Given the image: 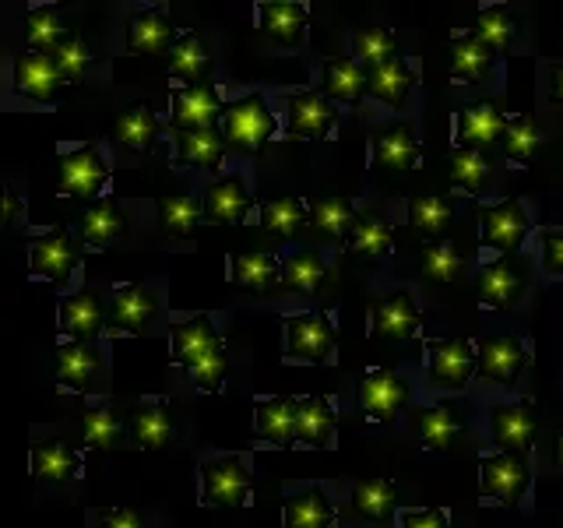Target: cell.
<instances>
[{
    "label": "cell",
    "instance_id": "6da1fadb",
    "mask_svg": "<svg viewBox=\"0 0 563 528\" xmlns=\"http://www.w3.org/2000/svg\"><path fill=\"white\" fill-rule=\"evenodd\" d=\"M222 131L225 141L240 152H254L264 141H272L275 134V117L268 110V102L261 96H243L225 110L222 117Z\"/></svg>",
    "mask_w": 563,
    "mask_h": 528
},
{
    "label": "cell",
    "instance_id": "7a4b0ae2",
    "mask_svg": "<svg viewBox=\"0 0 563 528\" xmlns=\"http://www.w3.org/2000/svg\"><path fill=\"white\" fill-rule=\"evenodd\" d=\"M334 349V324L321 314H299L286 321V356L292 363H328Z\"/></svg>",
    "mask_w": 563,
    "mask_h": 528
},
{
    "label": "cell",
    "instance_id": "3957f363",
    "mask_svg": "<svg viewBox=\"0 0 563 528\" xmlns=\"http://www.w3.org/2000/svg\"><path fill=\"white\" fill-rule=\"evenodd\" d=\"M205 483V504L208 507H243L246 493H251V472H246L243 458L236 454H219L205 462L201 469Z\"/></svg>",
    "mask_w": 563,
    "mask_h": 528
},
{
    "label": "cell",
    "instance_id": "277c9868",
    "mask_svg": "<svg viewBox=\"0 0 563 528\" xmlns=\"http://www.w3.org/2000/svg\"><path fill=\"white\" fill-rule=\"evenodd\" d=\"M528 480L532 472H528V458L521 451H497L483 458V490L504 507H515L525 497Z\"/></svg>",
    "mask_w": 563,
    "mask_h": 528
},
{
    "label": "cell",
    "instance_id": "5b68a950",
    "mask_svg": "<svg viewBox=\"0 0 563 528\" xmlns=\"http://www.w3.org/2000/svg\"><path fill=\"white\" fill-rule=\"evenodd\" d=\"M409 402V381H405L398 370L391 366H377L360 381V405L366 409L369 419L387 422L401 413V405Z\"/></svg>",
    "mask_w": 563,
    "mask_h": 528
},
{
    "label": "cell",
    "instance_id": "8992f818",
    "mask_svg": "<svg viewBox=\"0 0 563 528\" xmlns=\"http://www.w3.org/2000/svg\"><path fill=\"white\" fill-rule=\"evenodd\" d=\"M427 352H430V381L440 387H451V392L465 387L472 370L479 366V356H475L468 339H430Z\"/></svg>",
    "mask_w": 563,
    "mask_h": 528
},
{
    "label": "cell",
    "instance_id": "52a82bcc",
    "mask_svg": "<svg viewBox=\"0 0 563 528\" xmlns=\"http://www.w3.org/2000/svg\"><path fill=\"white\" fill-rule=\"evenodd\" d=\"M106 180H110V169H106V163L92 145H81V148L64 155L60 187H64L67 198H78V201L96 198V194L106 187Z\"/></svg>",
    "mask_w": 563,
    "mask_h": 528
},
{
    "label": "cell",
    "instance_id": "ba28073f",
    "mask_svg": "<svg viewBox=\"0 0 563 528\" xmlns=\"http://www.w3.org/2000/svg\"><path fill=\"white\" fill-rule=\"evenodd\" d=\"M528 363V349L518 334H483L479 339V374L486 381L510 384Z\"/></svg>",
    "mask_w": 563,
    "mask_h": 528
},
{
    "label": "cell",
    "instance_id": "9c48e42d",
    "mask_svg": "<svg viewBox=\"0 0 563 528\" xmlns=\"http://www.w3.org/2000/svg\"><path fill=\"white\" fill-rule=\"evenodd\" d=\"M334 106L328 96L310 92V88H299V92H289V138L307 141V138H324L334 123Z\"/></svg>",
    "mask_w": 563,
    "mask_h": 528
},
{
    "label": "cell",
    "instance_id": "30bf717a",
    "mask_svg": "<svg viewBox=\"0 0 563 528\" xmlns=\"http://www.w3.org/2000/svg\"><path fill=\"white\" fill-rule=\"evenodd\" d=\"M489 430L500 451H528L536 437V409L532 402H515V405H493L489 409Z\"/></svg>",
    "mask_w": 563,
    "mask_h": 528
},
{
    "label": "cell",
    "instance_id": "8fae6325",
    "mask_svg": "<svg viewBox=\"0 0 563 528\" xmlns=\"http://www.w3.org/2000/svg\"><path fill=\"white\" fill-rule=\"evenodd\" d=\"M525 233H528V216H525L521 201L507 198V201L483 211V237L493 251H500L504 257L518 251Z\"/></svg>",
    "mask_w": 563,
    "mask_h": 528
},
{
    "label": "cell",
    "instance_id": "7c38bea8",
    "mask_svg": "<svg viewBox=\"0 0 563 528\" xmlns=\"http://www.w3.org/2000/svg\"><path fill=\"white\" fill-rule=\"evenodd\" d=\"M222 117L219 92L211 85H187L173 96V120L176 131H205L216 128V120Z\"/></svg>",
    "mask_w": 563,
    "mask_h": 528
},
{
    "label": "cell",
    "instance_id": "4fadbf2b",
    "mask_svg": "<svg viewBox=\"0 0 563 528\" xmlns=\"http://www.w3.org/2000/svg\"><path fill=\"white\" fill-rule=\"evenodd\" d=\"M75 264H78V251L64 229H49V233H43L32 243V272L46 282L64 286L67 275L75 272Z\"/></svg>",
    "mask_w": 563,
    "mask_h": 528
},
{
    "label": "cell",
    "instance_id": "5bb4252c",
    "mask_svg": "<svg viewBox=\"0 0 563 528\" xmlns=\"http://www.w3.org/2000/svg\"><path fill=\"white\" fill-rule=\"evenodd\" d=\"M219 349H222V339H219V331L211 328L208 317H190V321L173 328V356L187 370L205 363L208 356H216Z\"/></svg>",
    "mask_w": 563,
    "mask_h": 528
},
{
    "label": "cell",
    "instance_id": "9a60e30c",
    "mask_svg": "<svg viewBox=\"0 0 563 528\" xmlns=\"http://www.w3.org/2000/svg\"><path fill=\"white\" fill-rule=\"evenodd\" d=\"M525 293V275L521 268L510 257H497L493 264L483 268V278H479V296L489 310H510L518 304V296Z\"/></svg>",
    "mask_w": 563,
    "mask_h": 528
},
{
    "label": "cell",
    "instance_id": "2e32d148",
    "mask_svg": "<svg viewBox=\"0 0 563 528\" xmlns=\"http://www.w3.org/2000/svg\"><path fill=\"white\" fill-rule=\"evenodd\" d=\"M64 85V75L53 64L49 53H22L14 61V88L29 99H53V92Z\"/></svg>",
    "mask_w": 563,
    "mask_h": 528
},
{
    "label": "cell",
    "instance_id": "e0dca14e",
    "mask_svg": "<svg viewBox=\"0 0 563 528\" xmlns=\"http://www.w3.org/2000/svg\"><path fill=\"white\" fill-rule=\"evenodd\" d=\"M416 328H419V310H416L412 296L405 289L384 296L377 304V310H374V339L401 342V339H412Z\"/></svg>",
    "mask_w": 563,
    "mask_h": 528
},
{
    "label": "cell",
    "instance_id": "ac0fdd59",
    "mask_svg": "<svg viewBox=\"0 0 563 528\" xmlns=\"http://www.w3.org/2000/svg\"><path fill=\"white\" fill-rule=\"evenodd\" d=\"M60 331L70 342H85L92 345V339L102 331V304L92 289L75 293L60 304Z\"/></svg>",
    "mask_w": 563,
    "mask_h": 528
},
{
    "label": "cell",
    "instance_id": "d6986e66",
    "mask_svg": "<svg viewBox=\"0 0 563 528\" xmlns=\"http://www.w3.org/2000/svg\"><path fill=\"white\" fill-rule=\"evenodd\" d=\"M504 128L507 120L500 117L497 106H468V110L457 113V148H472L479 152L486 145H493V141L504 138Z\"/></svg>",
    "mask_w": 563,
    "mask_h": 528
},
{
    "label": "cell",
    "instance_id": "ffe728a7",
    "mask_svg": "<svg viewBox=\"0 0 563 528\" xmlns=\"http://www.w3.org/2000/svg\"><path fill=\"white\" fill-rule=\"evenodd\" d=\"M257 18H261V32L268 40L282 43V46H299L307 29V8L303 4H286V0H264L257 4Z\"/></svg>",
    "mask_w": 563,
    "mask_h": 528
},
{
    "label": "cell",
    "instance_id": "44dd1931",
    "mask_svg": "<svg viewBox=\"0 0 563 528\" xmlns=\"http://www.w3.org/2000/svg\"><path fill=\"white\" fill-rule=\"evenodd\" d=\"M173 18L166 11H141L137 18H131L128 25V50L131 53H148V57H158V53H166L169 43H173Z\"/></svg>",
    "mask_w": 563,
    "mask_h": 528
},
{
    "label": "cell",
    "instance_id": "7402d4cb",
    "mask_svg": "<svg viewBox=\"0 0 563 528\" xmlns=\"http://www.w3.org/2000/svg\"><path fill=\"white\" fill-rule=\"evenodd\" d=\"M169 437H173V416H169V405L163 398L145 402L131 416V440H134V448L163 451L169 444Z\"/></svg>",
    "mask_w": 563,
    "mask_h": 528
},
{
    "label": "cell",
    "instance_id": "603a6c76",
    "mask_svg": "<svg viewBox=\"0 0 563 528\" xmlns=\"http://www.w3.org/2000/svg\"><path fill=\"white\" fill-rule=\"evenodd\" d=\"M246 208H251V194H246L240 176H225V180H216L205 190V216L208 222H243Z\"/></svg>",
    "mask_w": 563,
    "mask_h": 528
},
{
    "label": "cell",
    "instance_id": "cb8c5ba5",
    "mask_svg": "<svg viewBox=\"0 0 563 528\" xmlns=\"http://www.w3.org/2000/svg\"><path fill=\"white\" fill-rule=\"evenodd\" d=\"M334 437V413L324 395H307L299 398L296 413V440L307 448H328Z\"/></svg>",
    "mask_w": 563,
    "mask_h": 528
},
{
    "label": "cell",
    "instance_id": "d4e9b609",
    "mask_svg": "<svg viewBox=\"0 0 563 528\" xmlns=\"http://www.w3.org/2000/svg\"><path fill=\"white\" fill-rule=\"evenodd\" d=\"M158 299L145 286H120L113 293V307H110V328L117 331H141L148 324V317L155 314Z\"/></svg>",
    "mask_w": 563,
    "mask_h": 528
},
{
    "label": "cell",
    "instance_id": "484cf974",
    "mask_svg": "<svg viewBox=\"0 0 563 528\" xmlns=\"http://www.w3.org/2000/svg\"><path fill=\"white\" fill-rule=\"evenodd\" d=\"M32 475L43 483H67L78 475V454L64 440H35L32 444Z\"/></svg>",
    "mask_w": 563,
    "mask_h": 528
},
{
    "label": "cell",
    "instance_id": "4316f807",
    "mask_svg": "<svg viewBox=\"0 0 563 528\" xmlns=\"http://www.w3.org/2000/svg\"><path fill=\"white\" fill-rule=\"evenodd\" d=\"M296 413H299V398H264L257 402V433L272 444H289L296 440Z\"/></svg>",
    "mask_w": 563,
    "mask_h": 528
},
{
    "label": "cell",
    "instance_id": "83f0119b",
    "mask_svg": "<svg viewBox=\"0 0 563 528\" xmlns=\"http://www.w3.org/2000/svg\"><path fill=\"white\" fill-rule=\"evenodd\" d=\"M451 46H454V50H451V70H454V78H457V81L472 85V81H483V78L489 75L493 57H497V50H493V46L479 43L472 32L454 35V43H451Z\"/></svg>",
    "mask_w": 563,
    "mask_h": 528
},
{
    "label": "cell",
    "instance_id": "f1b7e54d",
    "mask_svg": "<svg viewBox=\"0 0 563 528\" xmlns=\"http://www.w3.org/2000/svg\"><path fill=\"white\" fill-rule=\"evenodd\" d=\"M222 152H225V134H219V128L176 131V158H180L184 166L216 169L222 163Z\"/></svg>",
    "mask_w": 563,
    "mask_h": 528
},
{
    "label": "cell",
    "instance_id": "f546056e",
    "mask_svg": "<svg viewBox=\"0 0 563 528\" xmlns=\"http://www.w3.org/2000/svg\"><path fill=\"white\" fill-rule=\"evenodd\" d=\"M419 158V141L409 123H395L374 141V163L380 169H412Z\"/></svg>",
    "mask_w": 563,
    "mask_h": 528
},
{
    "label": "cell",
    "instance_id": "4dcf8cb0",
    "mask_svg": "<svg viewBox=\"0 0 563 528\" xmlns=\"http://www.w3.org/2000/svg\"><path fill=\"white\" fill-rule=\"evenodd\" d=\"M78 229H81L85 243L102 246L106 240L123 237V229H128V219H123V211H120V205L113 198H99L96 205L85 208Z\"/></svg>",
    "mask_w": 563,
    "mask_h": 528
},
{
    "label": "cell",
    "instance_id": "1f68e13d",
    "mask_svg": "<svg viewBox=\"0 0 563 528\" xmlns=\"http://www.w3.org/2000/svg\"><path fill=\"white\" fill-rule=\"evenodd\" d=\"M211 70V53L198 32H184L173 46V75L187 85H205Z\"/></svg>",
    "mask_w": 563,
    "mask_h": 528
},
{
    "label": "cell",
    "instance_id": "d6a6232c",
    "mask_svg": "<svg viewBox=\"0 0 563 528\" xmlns=\"http://www.w3.org/2000/svg\"><path fill=\"white\" fill-rule=\"evenodd\" d=\"M412 81H416L412 67L405 64L401 57H391L387 64H380V67L369 70L366 88H369V92H374L380 102H387V106H401L405 96H409Z\"/></svg>",
    "mask_w": 563,
    "mask_h": 528
},
{
    "label": "cell",
    "instance_id": "836d02e7",
    "mask_svg": "<svg viewBox=\"0 0 563 528\" xmlns=\"http://www.w3.org/2000/svg\"><path fill=\"white\" fill-rule=\"evenodd\" d=\"M334 521V510L324 497V490H303L296 497L286 501V525L289 528H331Z\"/></svg>",
    "mask_w": 563,
    "mask_h": 528
},
{
    "label": "cell",
    "instance_id": "e575fe53",
    "mask_svg": "<svg viewBox=\"0 0 563 528\" xmlns=\"http://www.w3.org/2000/svg\"><path fill=\"white\" fill-rule=\"evenodd\" d=\"M117 141L134 152H148L158 138V120L152 113V106H131L117 117Z\"/></svg>",
    "mask_w": 563,
    "mask_h": 528
},
{
    "label": "cell",
    "instance_id": "d590c367",
    "mask_svg": "<svg viewBox=\"0 0 563 528\" xmlns=\"http://www.w3.org/2000/svg\"><path fill=\"white\" fill-rule=\"evenodd\" d=\"M416 430L422 437V444L430 451H444L454 444V437L462 433V419H457L444 405H430V409H419V416L412 419Z\"/></svg>",
    "mask_w": 563,
    "mask_h": 528
},
{
    "label": "cell",
    "instance_id": "8d00e7d4",
    "mask_svg": "<svg viewBox=\"0 0 563 528\" xmlns=\"http://www.w3.org/2000/svg\"><path fill=\"white\" fill-rule=\"evenodd\" d=\"M366 88V78L356 61H345V57H328L324 61V96L331 102H352L360 99Z\"/></svg>",
    "mask_w": 563,
    "mask_h": 528
},
{
    "label": "cell",
    "instance_id": "74e56055",
    "mask_svg": "<svg viewBox=\"0 0 563 528\" xmlns=\"http://www.w3.org/2000/svg\"><path fill=\"white\" fill-rule=\"evenodd\" d=\"M99 363H102V356L85 342H67L57 349V377L67 387H85L99 370Z\"/></svg>",
    "mask_w": 563,
    "mask_h": 528
},
{
    "label": "cell",
    "instance_id": "f35d334b",
    "mask_svg": "<svg viewBox=\"0 0 563 528\" xmlns=\"http://www.w3.org/2000/svg\"><path fill=\"white\" fill-rule=\"evenodd\" d=\"M194 226H198V198H190V194H166V198H158V233L190 237Z\"/></svg>",
    "mask_w": 563,
    "mask_h": 528
},
{
    "label": "cell",
    "instance_id": "ab89813d",
    "mask_svg": "<svg viewBox=\"0 0 563 528\" xmlns=\"http://www.w3.org/2000/svg\"><path fill=\"white\" fill-rule=\"evenodd\" d=\"M310 226L328 240H349L352 226H356V211H352L345 198H324L310 208Z\"/></svg>",
    "mask_w": 563,
    "mask_h": 528
},
{
    "label": "cell",
    "instance_id": "60d3db41",
    "mask_svg": "<svg viewBox=\"0 0 563 528\" xmlns=\"http://www.w3.org/2000/svg\"><path fill=\"white\" fill-rule=\"evenodd\" d=\"M352 504L363 518H374V521H384L391 518L395 510V483L391 480H360L352 486Z\"/></svg>",
    "mask_w": 563,
    "mask_h": 528
},
{
    "label": "cell",
    "instance_id": "b9f144b4",
    "mask_svg": "<svg viewBox=\"0 0 563 528\" xmlns=\"http://www.w3.org/2000/svg\"><path fill=\"white\" fill-rule=\"evenodd\" d=\"M352 53H356L360 64H369V70L387 64L395 53V35L387 32L384 25H366V29H356L352 32Z\"/></svg>",
    "mask_w": 563,
    "mask_h": 528
},
{
    "label": "cell",
    "instance_id": "7bdbcfd3",
    "mask_svg": "<svg viewBox=\"0 0 563 528\" xmlns=\"http://www.w3.org/2000/svg\"><path fill=\"white\" fill-rule=\"evenodd\" d=\"M451 222V205L437 194H416L409 201V226L422 237H440Z\"/></svg>",
    "mask_w": 563,
    "mask_h": 528
},
{
    "label": "cell",
    "instance_id": "ee69618b",
    "mask_svg": "<svg viewBox=\"0 0 563 528\" xmlns=\"http://www.w3.org/2000/svg\"><path fill=\"white\" fill-rule=\"evenodd\" d=\"M349 251L352 254H366V257H380L391 251V229L380 216H360L356 226L349 233Z\"/></svg>",
    "mask_w": 563,
    "mask_h": 528
},
{
    "label": "cell",
    "instance_id": "f6af8a7d",
    "mask_svg": "<svg viewBox=\"0 0 563 528\" xmlns=\"http://www.w3.org/2000/svg\"><path fill=\"white\" fill-rule=\"evenodd\" d=\"M504 155L515 158V163H528L532 152L539 148V120L518 113V117H507V128H504Z\"/></svg>",
    "mask_w": 563,
    "mask_h": 528
},
{
    "label": "cell",
    "instance_id": "bcb514c9",
    "mask_svg": "<svg viewBox=\"0 0 563 528\" xmlns=\"http://www.w3.org/2000/svg\"><path fill=\"white\" fill-rule=\"evenodd\" d=\"M278 278H282V286L292 293H313L324 282V261L310 251H299V254L286 257Z\"/></svg>",
    "mask_w": 563,
    "mask_h": 528
},
{
    "label": "cell",
    "instance_id": "7dc6e473",
    "mask_svg": "<svg viewBox=\"0 0 563 528\" xmlns=\"http://www.w3.org/2000/svg\"><path fill=\"white\" fill-rule=\"evenodd\" d=\"M307 219L310 216H307L303 201H296V198H275L261 208V226L275 237H292Z\"/></svg>",
    "mask_w": 563,
    "mask_h": 528
},
{
    "label": "cell",
    "instance_id": "c3c4849f",
    "mask_svg": "<svg viewBox=\"0 0 563 528\" xmlns=\"http://www.w3.org/2000/svg\"><path fill=\"white\" fill-rule=\"evenodd\" d=\"M278 275L282 272L272 254H236L233 257V282L243 289H268Z\"/></svg>",
    "mask_w": 563,
    "mask_h": 528
},
{
    "label": "cell",
    "instance_id": "681fc988",
    "mask_svg": "<svg viewBox=\"0 0 563 528\" xmlns=\"http://www.w3.org/2000/svg\"><path fill=\"white\" fill-rule=\"evenodd\" d=\"M472 35H475L479 43L493 46V50H504V46L510 43V35H515V18H510L507 8L489 4V8L479 11V18H475Z\"/></svg>",
    "mask_w": 563,
    "mask_h": 528
},
{
    "label": "cell",
    "instance_id": "f907efd6",
    "mask_svg": "<svg viewBox=\"0 0 563 528\" xmlns=\"http://www.w3.org/2000/svg\"><path fill=\"white\" fill-rule=\"evenodd\" d=\"M451 176L457 180V187L479 194L489 184V163L472 148H451Z\"/></svg>",
    "mask_w": 563,
    "mask_h": 528
},
{
    "label": "cell",
    "instance_id": "816d5d0a",
    "mask_svg": "<svg viewBox=\"0 0 563 528\" xmlns=\"http://www.w3.org/2000/svg\"><path fill=\"white\" fill-rule=\"evenodd\" d=\"M67 32H60V18L53 14V8H32L29 18H25V40L35 53H53V46H57L64 40Z\"/></svg>",
    "mask_w": 563,
    "mask_h": 528
},
{
    "label": "cell",
    "instance_id": "f5cc1de1",
    "mask_svg": "<svg viewBox=\"0 0 563 528\" xmlns=\"http://www.w3.org/2000/svg\"><path fill=\"white\" fill-rule=\"evenodd\" d=\"M81 427H85V448H92V451H113L117 448L120 422H117L113 409H106V405H99V409H88Z\"/></svg>",
    "mask_w": 563,
    "mask_h": 528
},
{
    "label": "cell",
    "instance_id": "db71d44e",
    "mask_svg": "<svg viewBox=\"0 0 563 528\" xmlns=\"http://www.w3.org/2000/svg\"><path fill=\"white\" fill-rule=\"evenodd\" d=\"M53 64H57V70L64 75V81H78L81 75H85V67H88V50H85V43H81V35H75V32H67L64 40L53 46Z\"/></svg>",
    "mask_w": 563,
    "mask_h": 528
},
{
    "label": "cell",
    "instance_id": "11a10c76",
    "mask_svg": "<svg viewBox=\"0 0 563 528\" xmlns=\"http://www.w3.org/2000/svg\"><path fill=\"white\" fill-rule=\"evenodd\" d=\"M462 264H465V257L457 254L454 246H448V243H430L427 251H422V272H427V278H433V282L457 278Z\"/></svg>",
    "mask_w": 563,
    "mask_h": 528
},
{
    "label": "cell",
    "instance_id": "9f6ffc18",
    "mask_svg": "<svg viewBox=\"0 0 563 528\" xmlns=\"http://www.w3.org/2000/svg\"><path fill=\"white\" fill-rule=\"evenodd\" d=\"M225 370H229V360L225 352L219 349L216 356H208L205 363H198L190 370V381L201 387V392H219V384L225 381Z\"/></svg>",
    "mask_w": 563,
    "mask_h": 528
},
{
    "label": "cell",
    "instance_id": "6f0895ef",
    "mask_svg": "<svg viewBox=\"0 0 563 528\" xmlns=\"http://www.w3.org/2000/svg\"><path fill=\"white\" fill-rule=\"evenodd\" d=\"M542 268L563 278V229H545L542 233Z\"/></svg>",
    "mask_w": 563,
    "mask_h": 528
},
{
    "label": "cell",
    "instance_id": "680465c9",
    "mask_svg": "<svg viewBox=\"0 0 563 528\" xmlns=\"http://www.w3.org/2000/svg\"><path fill=\"white\" fill-rule=\"evenodd\" d=\"M401 528H451V521L440 507H405Z\"/></svg>",
    "mask_w": 563,
    "mask_h": 528
},
{
    "label": "cell",
    "instance_id": "91938a15",
    "mask_svg": "<svg viewBox=\"0 0 563 528\" xmlns=\"http://www.w3.org/2000/svg\"><path fill=\"white\" fill-rule=\"evenodd\" d=\"M102 528H141V518L128 507H113V510H102Z\"/></svg>",
    "mask_w": 563,
    "mask_h": 528
},
{
    "label": "cell",
    "instance_id": "94428289",
    "mask_svg": "<svg viewBox=\"0 0 563 528\" xmlns=\"http://www.w3.org/2000/svg\"><path fill=\"white\" fill-rule=\"evenodd\" d=\"M550 92H553V102H560V106H563V61H560V64H553Z\"/></svg>",
    "mask_w": 563,
    "mask_h": 528
},
{
    "label": "cell",
    "instance_id": "6125c7cd",
    "mask_svg": "<svg viewBox=\"0 0 563 528\" xmlns=\"http://www.w3.org/2000/svg\"><path fill=\"white\" fill-rule=\"evenodd\" d=\"M22 211V201H18L14 190H4V222H14V216Z\"/></svg>",
    "mask_w": 563,
    "mask_h": 528
},
{
    "label": "cell",
    "instance_id": "be15d7a7",
    "mask_svg": "<svg viewBox=\"0 0 563 528\" xmlns=\"http://www.w3.org/2000/svg\"><path fill=\"white\" fill-rule=\"evenodd\" d=\"M556 465L563 469V433L556 437Z\"/></svg>",
    "mask_w": 563,
    "mask_h": 528
}]
</instances>
